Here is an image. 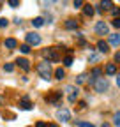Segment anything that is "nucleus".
<instances>
[{
  "label": "nucleus",
  "instance_id": "6",
  "mask_svg": "<svg viewBox=\"0 0 120 127\" xmlns=\"http://www.w3.org/2000/svg\"><path fill=\"white\" fill-rule=\"evenodd\" d=\"M65 92H67V97H69L71 102L76 101V97H78V88H76V87L69 85V87H65Z\"/></svg>",
  "mask_w": 120,
  "mask_h": 127
},
{
  "label": "nucleus",
  "instance_id": "18",
  "mask_svg": "<svg viewBox=\"0 0 120 127\" xmlns=\"http://www.w3.org/2000/svg\"><path fill=\"white\" fill-rule=\"evenodd\" d=\"M20 51H21V53H25V55H27V53H30V46H28V44H21V46H20Z\"/></svg>",
  "mask_w": 120,
  "mask_h": 127
},
{
  "label": "nucleus",
  "instance_id": "31",
  "mask_svg": "<svg viewBox=\"0 0 120 127\" xmlns=\"http://www.w3.org/2000/svg\"><path fill=\"white\" fill-rule=\"evenodd\" d=\"M7 23H9V21H7L5 18H0V27H7Z\"/></svg>",
  "mask_w": 120,
  "mask_h": 127
},
{
  "label": "nucleus",
  "instance_id": "16",
  "mask_svg": "<svg viewBox=\"0 0 120 127\" xmlns=\"http://www.w3.org/2000/svg\"><path fill=\"white\" fill-rule=\"evenodd\" d=\"M5 46L12 50V48H16V46H18V42H16V39H12V37H11V39H5Z\"/></svg>",
  "mask_w": 120,
  "mask_h": 127
},
{
  "label": "nucleus",
  "instance_id": "33",
  "mask_svg": "<svg viewBox=\"0 0 120 127\" xmlns=\"http://www.w3.org/2000/svg\"><path fill=\"white\" fill-rule=\"evenodd\" d=\"M35 127H48V125L44 124V122H37V124H35Z\"/></svg>",
  "mask_w": 120,
  "mask_h": 127
},
{
  "label": "nucleus",
  "instance_id": "13",
  "mask_svg": "<svg viewBox=\"0 0 120 127\" xmlns=\"http://www.w3.org/2000/svg\"><path fill=\"white\" fill-rule=\"evenodd\" d=\"M104 71H106V74H110V76L111 74H117V65H115V64H108Z\"/></svg>",
  "mask_w": 120,
  "mask_h": 127
},
{
  "label": "nucleus",
  "instance_id": "30",
  "mask_svg": "<svg viewBox=\"0 0 120 127\" xmlns=\"http://www.w3.org/2000/svg\"><path fill=\"white\" fill-rule=\"evenodd\" d=\"M111 12H113V16H120V7H113Z\"/></svg>",
  "mask_w": 120,
  "mask_h": 127
},
{
  "label": "nucleus",
  "instance_id": "23",
  "mask_svg": "<svg viewBox=\"0 0 120 127\" xmlns=\"http://www.w3.org/2000/svg\"><path fill=\"white\" fill-rule=\"evenodd\" d=\"M64 64H65V65H72V57H71V55H67V57L64 58Z\"/></svg>",
  "mask_w": 120,
  "mask_h": 127
},
{
  "label": "nucleus",
  "instance_id": "11",
  "mask_svg": "<svg viewBox=\"0 0 120 127\" xmlns=\"http://www.w3.org/2000/svg\"><path fill=\"white\" fill-rule=\"evenodd\" d=\"M97 48H99V51H101V53H108V51H110L108 42H104V41H99V42H97Z\"/></svg>",
  "mask_w": 120,
  "mask_h": 127
},
{
  "label": "nucleus",
  "instance_id": "32",
  "mask_svg": "<svg viewBox=\"0 0 120 127\" xmlns=\"http://www.w3.org/2000/svg\"><path fill=\"white\" fill-rule=\"evenodd\" d=\"M81 5H83L81 0H74V7H81Z\"/></svg>",
  "mask_w": 120,
  "mask_h": 127
},
{
  "label": "nucleus",
  "instance_id": "1",
  "mask_svg": "<svg viewBox=\"0 0 120 127\" xmlns=\"http://www.w3.org/2000/svg\"><path fill=\"white\" fill-rule=\"evenodd\" d=\"M37 72H39V76H41L42 79H51L53 71H51L50 62H42V64H39V65H37Z\"/></svg>",
  "mask_w": 120,
  "mask_h": 127
},
{
  "label": "nucleus",
  "instance_id": "21",
  "mask_svg": "<svg viewBox=\"0 0 120 127\" xmlns=\"http://www.w3.org/2000/svg\"><path fill=\"white\" fill-rule=\"evenodd\" d=\"M111 5H113V4L110 2V0H104V2H101V7H102V9H110Z\"/></svg>",
  "mask_w": 120,
  "mask_h": 127
},
{
  "label": "nucleus",
  "instance_id": "37",
  "mask_svg": "<svg viewBox=\"0 0 120 127\" xmlns=\"http://www.w3.org/2000/svg\"><path fill=\"white\" fill-rule=\"evenodd\" d=\"M2 102H4V99H2V97H0V104H2Z\"/></svg>",
  "mask_w": 120,
  "mask_h": 127
},
{
  "label": "nucleus",
  "instance_id": "3",
  "mask_svg": "<svg viewBox=\"0 0 120 127\" xmlns=\"http://www.w3.org/2000/svg\"><path fill=\"white\" fill-rule=\"evenodd\" d=\"M25 39H27V44H28V46H37V44H41V35L35 34V32H30V34H27Z\"/></svg>",
  "mask_w": 120,
  "mask_h": 127
},
{
  "label": "nucleus",
  "instance_id": "2",
  "mask_svg": "<svg viewBox=\"0 0 120 127\" xmlns=\"http://www.w3.org/2000/svg\"><path fill=\"white\" fill-rule=\"evenodd\" d=\"M108 87H110V83H108V79H106V78H97V79H95V83H94L95 92H106Z\"/></svg>",
  "mask_w": 120,
  "mask_h": 127
},
{
  "label": "nucleus",
  "instance_id": "14",
  "mask_svg": "<svg viewBox=\"0 0 120 127\" xmlns=\"http://www.w3.org/2000/svg\"><path fill=\"white\" fill-rule=\"evenodd\" d=\"M94 12H95V11H94V7L90 5V4H87V5L83 7V14H85V16H92Z\"/></svg>",
  "mask_w": 120,
  "mask_h": 127
},
{
  "label": "nucleus",
  "instance_id": "20",
  "mask_svg": "<svg viewBox=\"0 0 120 127\" xmlns=\"http://www.w3.org/2000/svg\"><path fill=\"white\" fill-rule=\"evenodd\" d=\"M32 23H34V27H42V25H44V20H42V18H35Z\"/></svg>",
  "mask_w": 120,
  "mask_h": 127
},
{
  "label": "nucleus",
  "instance_id": "28",
  "mask_svg": "<svg viewBox=\"0 0 120 127\" xmlns=\"http://www.w3.org/2000/svg\"><path fill=\"white\" fill-rule=\"evenodd\" d=\"M78 127H94V125L88 122H78Z\"/></svg>",
  "mask_w": 120,
  "mask_h": 127
},
{
  "label": "nucleus",
  "instance_id": "22",
  "mask_svg": "<svg viewBox=\"0 0 120 127\" xmlns=\"http://www.w3.org/2000/svg\"><path fill=\"white\" fill-rule=\"evenodd\" d=\"M85 81H87V74H80L76 78V83H85Z\"/></svg>",
  "mask_w": 120,
  "mask_h": 127
},
{
  "label": "nucleus",
  "instance_id": "9",
  "mask_svg": "<svg viewBox=\"0 0 120 127\" xmlns=\"http://www.w3.org/2000/svg\"><path fill=\"white\" fill-rule=\"evenodd\" d=\"M16 64H18V65H20L23 71H30V62H28L27 58H18Z\"/></svg>",
  "mask_w": 120,
  "mask_h": 127
},
{
  "label": "nucleus",
  "instance_id": "26",
  "mask_svg": "<svg viewBox=\"0 0 120 127\" xmlns=\"http://www.w3.org/2000/svg\"><path fill=\"white\" fill-rule=\"evenodd\" d=\"M11 7H18L20 5V0H9V2H7Z\"/></svg>",
  "mask_w": 120,
  "mask_h": 127
},
{
  "label": "nucleus",
  "instance_id": "4",
  "mask_svg": "<svg viewBox=\"0 0 120 127\" xmlns=\"http://www.w3.org/2000/svg\"><path fill=\"white\" fill-rule=\"evenodd\" d=\"M95 32H97L99 35H110V27H108V23L97 21V23H95Z\"/></svg>",
  "mask_w": 120,
  "mask_h": 127
},
{
  "label": "nucleus",
  "instance_id": "19",
  "mask_svg": "<svg viewBox=\"0 0 120 127\" xmlns=\"http://www.w3.org/2000/svg\"><path fill=\"white\" fill-rule=\"evenodd\" d=\"M101 74H102V71H101V69L97 67V69H94V71H92V76H90V78H94V79H97V76H101Z\"/></svg>",
  "mask_w": 120,
  "mask_h": 127
},
{
  "label": "nucleus",
  "instance_id": "29",
  "mask_svg": "<svg viewBox=\"0 0 120 127\" xmlns=\"http://www.w3.org/2000/svg\"><path fill=\"white\" fill-rule=\"evenodd\" d=\"M111 25H113V27H117V28H120V18H115V20L111 21Z\"/></svg>",
  "mask_w": 120,
  "mask_h": 127
},
{
  "label": "nucleus",
  "instance_id": "24",
  "mask_svg": "<svg viewBox=\"0 0 120 127\" xmlns=\"http://www.w3.org/2000/svg\"><path fill=\"white\" fill-rule=\"evenodd\" d=\"M12 69H14L12 64H5V65H4V71H5V72H12Z\"/></svg>",
  "mask_w": 120,
  "mask_h": 127
},
{
  "label": "nucleus",
  "instance_id": "36",
  "mask_svg": "<svg viewBox=\"0 0 120 127\" xmlns=\"http://www.w3.org/2000/svg\"><path fill=\"white\" fill-rule=\"evenodd\" d=\"M50 127H58V125H57V124H51V125H50Z\"/></svg>",
  "mask_w": 120,
  "mask_h": 127
},
{
  "label": "nucleus",
  "instance_id": "10",
  "mask_svg": "<svg viewBox=\"0 0 120 127\" xmlns=\"http://www.w3.org/2000/svg\"><path fill=\"white\" fill-rule=\"evenodd\" d=\"M110 44L120 46V34H110Z\"/></svg>",
  "mask_w": 120,
  "mask_h": 127
},
{
  "label": "nucleus",
  "instance_id": "15",
  "mask_svg": "<svg viewBox=\"0 0 120 127\" xmlns=\"http://www.w3.org/2000/svg\"><path fill=\"white\" fill-rule=\"evenodd\" d=\"M20 108H21V109H30V108H32V102H30L28 99H23V101L20 102Z\"/></svg>",
  "mask_w": 120,
  "mask_h": 127
},
{
  "label": "nucleus",
  "instance_id": "8",
  "mask_svg": "<svg viewBox=\"0 0 120 127\" xmlns=\"http://www.w3.org/2000/svg\"><path fill=\"white\" fill-rule=\"evenodd\" d=\"M60 99H62V92H53V94H50L48 97H46V101L50 104H58Z\"/></svg>",
  "mask_w": 120,
  "mask_h": 127
},
{
  "label": "nucleus",
  "instance_id": "12",
  "mask_svg": "<svg viewBox=\"0 0 120 127\" xmlns=\"http://www.w3.org/2000/svg\"><path fill=\"white\" fill-rule=\"evenodd\" d=\"M65 28L67 30H76L78 28V21L76 20H67L65 21Z\"/></svg>",
  "mask_w": 120,
  "mask_h": 127
},
{
  "label": "nucleus",
  "instance_id": "5",
  "mask_svg": "<svg viewBox=\"0 0 120 127\" xmlns=\"http://www.w3.org/2000/svg\"><path fill=\"white\" fill-rule=\"evenodd\" d=\"M44 55H46L48 62H58V60H60V55H58V51H57V48H48V50L44 51Z\"/></svg>",
  "mask_w": 120,
  "mask_h": 127
},
{
  "label": "nucleus",
  "instance_id": "25",
  "mask_svg": "<svg viewBox=\"0 0 120 127\" xmlns=\"http://www.w3.org/2000/svg\"><path fill=\"white\" fill-rule=\"evenodd\" d=\"M115 125L120 127V111H117V113H115Z\"/></svg>",
  "mask_w": 120,
  "mask_h": 127
},
{
  "label": "nucleus",
  "instance_id": "17",
  "mask_svg": "<svg viewBox=\"0 0 120 127\" xmlns=\"http://www.w3.org/2000/svg\"><path fill=\"white\" fill-rule=\"evenodd\" d=\"M55 76H57V79H62V78L65 76L64 69H62V67H60V69H57V71H55Z\"/></svg>",
  "mask_w": 120,
  "mask_h": 127
},
{
  "label": "nucleus",
  "instance_id": "27",
  "mask_svg": "<svg viewBox=\"0 0 120 127\" xmlns=\"http://www.w3.org/2000/svg\"><path fill=\"white\" fill-rule=\"evenodd\" d=\"M88 60H90V62H99V60H101V57H99V55H90V58H88Z\"/></svg>",
  "mask_w": 120,
  "mask_h": 127
},
{
  "label": "nucleus",
  "instance_id": "34",
  "mask_svg": "<svg viewBox=\"0 0 120 127\" xmlns=\"http://www.w3.org/2000/svg\"><path fill=\"white\" fill-rule=\"evenodd\" d=\"M115 60H117V62H118V64H120V51H118V53H117V55H115Z\"/></svg>",
  "mask_w": 120,
  "mask_h": 127
},
{
  "label": "nucleus",
  "instance_id": "35",
  "mask_svg": "<svg viewBox=\"0 0 120 127\" xmlns=\"http://www.w3.org/2000/svg\"><path fill=\"white\" fill-rule=\"evenodd\" d=\"M117 85L120 87V72H118V76H117Z\"/></svg>",
  "mask_w": 120,
  "mask_h": 127
},
{
  "label": "nucleus",
  "instance_id": "7",
  "mask_svg": "<svg viewBox=\"0 0 120 127\" xmlns=\"http://www.w3.org/2000/svg\"><path fill=\"white\" fill-rule=\"evenodd\" d=\"M57 118H58L60 122H69V118H71V113H69V109H65V108L58 109V111H57Z\"/></svg>",
  "mask_w": 120,
  "mask_h": 127
}]
</instances>
